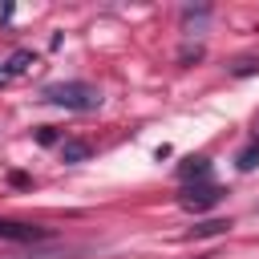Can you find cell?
Wrapping results in <instances>:
<instances>
[{
  "instance_id": "cell-1",
  "label": "cell",
  "mask_w": 259,
  "mask_h": 259,
  "mask_svg": "<svg viewBox=\"0 0 259 259\" xmlns=\"http://www.w3.org/2000/svg\"><path fill=\"white\" fill-rule=\"evenodd\" d=\"M45 101L61 105V109H77V113H89L101 105V93L89 85V81H57L45 89Z\"/></svg>"
},
{
  "instance_id": "cell-2",
  "label": "cell",
  "mask_w": 259,
  "mask_h": 259,
  "mask_svg": "<svg viewBox=\"0 0 259 259\" xmlns=\"http://www.w3.org/2000/svg\"><path fill=\"white\" fill-rule=\"evenodd\" d=\"M223 186H214V182H198V186H186L182 190V210H210V206H219L223 202Z\"/></svg>"
},
{
  "instance_id": "cell-3",
  "label": "cell",
  "mask_w": 259,
  "mask_h": 259,
  "mask_svg": "<svg viewBox=\"0 0 259 259\" xmlns=\"http://www.w3.org/2000/svg\"><path fill=\"white\" fill-rule=\"evenodd\" d=\"M178 178H182L186 186H190V182H194V186H198V182H206V178H210V158H206V154L186 158V162L178 166Z\"/></svg>"
},
{
  "instance_id": "cell-4",
  "label": "cell",
  "mask_w": 259,
  "mask_h": 259,
  "mask_svg": "<svg viewBox=\"0 0 259 259\" xmlns=\"http://www.w3.org/2000/svg\"><path fill=\"white\" fill-rule=\"evenodd\" d=\"M0 239H12V243H32V239H45V227H28V223L0 219Z\"/></svg>"
},
{
  "instance_id": "cell-5",
  "label": "cell",
  "mask_w": 259,
  "mask_h": 259,
  "mask_svg": "<svg viewBox=\"0 0 259 259\" xmlns=\"http://www.w3.org/2000/svg\"><path fill=\"white\" fill-rule=\"evenodd\" d=\"M61 158H65L69 166L89 162V158H93V146H89V142H81V138H69V142H61Z\"/></svg>"
},
{
  "instance_id": "cell-6",
  "label": "cell",
  "mask_w": 259,
  "mask_h": 259,
  "mask_svg": "<svg viewBox=\"0 0 259 259\" xmlns=\"http://www.w3.org/2000/svg\"><path fill=\"white\" fill-rule=\"evenodd\" d=\"M32 65H36V53H28V49H16V53L8 57V69H4V73H8V81H12V77H20V73H28Z\"/></svg>"
},
{
  "instance_id": "cell-7",
  "label": "cell",
  "mask_w": 259,
  "mask_h": 259,
  "mask_svg": "<svg viewBox=\"0 0 259 259\" xmlns=\"http://www.w3.org/2000/svg\"><path fill=\"white\" fill-rule=\"evenodd\" d=\"M235 162H239V170H243V174H247V170H255V166H259V142H251V146H243Z\"/></svg>"
},
{
  "instance_id": "cell-8",
  "label": "cell",
  "mask_w": 259,
  "mask_h": 259,
  "mask_svg": "<svg viewBox=\"0 0 259 259\" xmlns=\"http://www.w3.org/2000/svg\"><path fill=\"white\" fill-rule=\"evenodd\" d=\"M227 227H231V223H223V219H214V223H202V227H198V235H223Z\"/></svg>"
},
{
  "instance_id": "cell-9",
  "label": "cell",
  "mask_w": 259,
  "mask_h": 259,
  "mask_svg": "<svg viewBox=\"0 0 259 259\" xmlns=\"http://www.w3.org/2000/svg\"><path fill=\"white\" fill-rule=\"evenodd\" d=\"M235 73H239V77H247V73H259V57H247V61H239V65H235Z\"/></svg>"
},
{
  "instance_id": "cell-10",
  "label": "cell",
  "mask_w": 259,
  "mask_h": 259,
  "mask_svg": "<svg viewBox=\"0 0 259 259\" xmlns=\"http://www.w3.org/2000/svg\"><path fill=\"white\" fill-rule=\"evenodd\" d=\"M36 142H40V146H53V142H57V130H53V125H40V130H36Z\"/></svg>"
}]
</instances>
